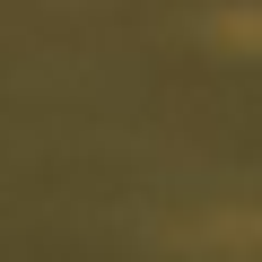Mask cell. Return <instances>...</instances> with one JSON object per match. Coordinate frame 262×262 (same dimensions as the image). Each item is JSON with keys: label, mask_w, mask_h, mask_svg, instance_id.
<instances>
[{"label": "cell", "mask_w": 262, "mask_h": 262, "mask_svg": "<svg viewBox=\"0 0 262 262\" xmlns=\"http://www.w3.org/2000/svg\"><path fill=\"white\" fill-rule=\"evenodd\" d=\"M219 35H236V44H262V18H219Z\"/></svg>", "instance_id": "1"}]
</instances>
